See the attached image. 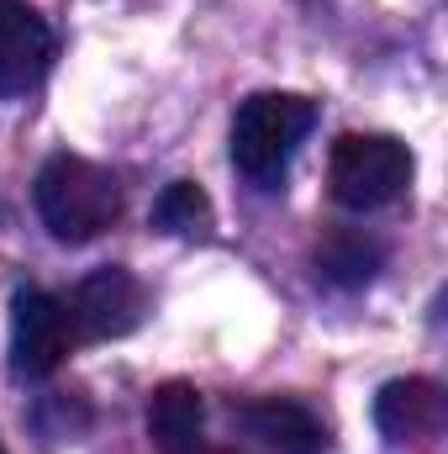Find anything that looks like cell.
Masks as SVG:
<instances>
[{
  "label": "cell",
  "mask_w": 448,
  "mask_h": 454,
  "mask_svg": "<svg viewBox=\"0 0 448 454\" xmlns=\"http://www.w3.org/2000/svg\"><path fill=\"white\" fill-rule=\"evenodd\" d=\"M32 201H37L42 227L58 243H90V238H101L121 217L116 175L101 169V164H90V159H80V153H53L37 169Z\"/></svg>",
  "instance_id": "obj_1"
},
{
  "label": "cell",
  "mask_w": 448,
  "mask_h": 454,
  "mask_svg": "<svg viewBox=\"0 0 448 454\" xmlns=\"http://www.w3.org/2000/svg\"><path fill=\"white\" fill-rule=\"evenodd\" d=\"M317 127V106L306 96H290V90H259L248 96L237 116H232V164L274 191L290 169V153L301 148V137Z\"/></svg>",
  "instance_id": "obj_2"
},
{
  "label": "cell",
  "mask_w": 448,
  "mask_h": 454,
  "mask_svg": "<svg viewBox=\"0 0 448 454\" xmlns=\"http://www.w3.org/2000/svg\"><path fill=\"white\" fill-rule=\"evenodd\" d=\"M328 185L348 212L390 207L412 185V148L390 132H343L328 153Z\"/></svg>",
  "instance_id": "obj_3"
},
{
  "label": "cell",
  "mask_w": 448,
  "mask_h": 454,
  "mask_svg": "<svg viewBox=\"0 0 448 454\" xmlns=\"http://www.w3.org/2000/svg\"><path fill=\"white\" fill-rule=\"evenodd\" d=\"M64 312H69V333L74 339H85V343L127 339L143 323V312H148V291H143V280L132 270L106 264V270H90L74 286V296L64 301Z\"/></svg>",
  "instance_id": "obj_4"
},
{
  "label": "cell",
  "mask_w": 448,
  "mask_h": 454,
  "mask_svg": "<svg viewBox=\"0 0 448 454\" xmlns=\"http://www.w3.org/2000/svg\"><path fill=\"white\" fill-rule=\"evenodd\" d=\"M69 312L58 296L37 291V286H21L11 296V370L27 375V380H48L64 354H69Z\"/></svg>",
  "instance_id": "obj_5"
},
{
  "label": "cell",
  "mask_w": 448,
  "mask_h": 454,
  "mask_svg": "<svg viewBox=\"0 0 448 454\" xmlns=\"http://www.w3.org/2000/svg\"><path fill=\"white\" fill-rule=\"evenodd\" d=\"M53 64V32L27 0H0V96H27Z\"/></svg>",
  "instance_id": "obj_6"
},
{
  "label": "cell",
  "mask_w": 448,
  "mask_h": 454,
  "mask_svg": "<svg viewBox=\"0 0 448 454\" xmlns=\"http://www.w3.org/2000/svg\"><path fill=\"white\" fill-rule=\"evenodd\" d=\"M237 423L248 439H259L269 454H328V428L290 396H259L237 407Z\"/></svg>",
  "instance_id": "obj_7"
},
{
  "label": "cell",
  "mask_w": 448,
  "mask_h": 454,
  "mask_svg": "<svg viewBox=\"0 0 448 454\" xmlns=\"http://www.w3.org/2000/svg\"><path fill=\"white\" fill-rule=\"evenodd\" d=\"M201 428H206V402L190 380H164L148 402V434L158 454H201Z\"/></svg>",
  "instance_id": "obj_8"
},
{
  "label": "cell",
  "mask_w": 448,
  "mask_h": 454,
  "mask_svg": "<svg viewBox=\"0 0 448 454\" xmlns=\"http://www.w3.org/2000/svg\"><path fill=\"white\" fill-rule=\"evenodd\" d=\"M375 423L385 439H422L444 423V391L422 375H406V380H390L380 386L375 396Z\"/></svg>",
  "instance_id": "obj_9"
},
{
  "label": "cell",
  "mask_w": 448,
  "mask_h": 454,
  "mask_svg": "<svg viewBox=\"0 0 448 454\" xmlns=\"http://www.w3.org/2000/svg\"><path fill=\"white\" fill-rule=\"evenodd\" d=\"M153 223H158V232H180V238L206 232L212 227V201H206V191L196 180H174L153 201Z\"/></svg>",
  "instance_id": "obj_10"
},
{
  "label": "cell",
  "mask_w": 448,
  "mask_h": 454,
  "mask_svg": "<svg viewBox=\"0 0 448 454\" xmlns=\"http://www.w3.org/2000/svg\"><path fill=\"white\" fill-rule=\"evenodd\" d=\"M317 264H322V275L337 280V286H364V280L380 270V248H375L364 232H337V238L322 243Z\"/></svg>",
  "instance_id": "obj_11"
},
{
  "label": "cell",
  "mask_w": 448,
  "mask_h": 454,
  "mask_svg": "<svg viewBox=\"0 0 448 454\" xmlns=\"http://www.w3.org/2000/svg\"><path fill=\"white\" fill-rule=\"evenodd\" d=\"M201 454H206V450H201ZM222 454H237V450H222Z\"/></svg>",
  "instance_id": "obj_12"
},
{
  "label": "cell",
  "mask_w": 448,
  "mask_h": 454,
  "mask_svg": "<svg viewBox=\"0 0 448 454\" xmlns=\"http://www.w3.org/2000/svg\"><path fill=\"white\" fill-rule=\"evenodd\" d=\"M0 454H5V450H0Z\"/></svg>",
  "instance_id": "obj_13"
}]
</instances>
